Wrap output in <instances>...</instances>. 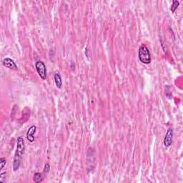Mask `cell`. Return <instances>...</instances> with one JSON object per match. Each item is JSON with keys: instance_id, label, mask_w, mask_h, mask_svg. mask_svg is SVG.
I'll list each match as a JSON object with an SVG mask.
<instances>
[{"instance_id": "1", "label": "cell", "mask_w": 183, "mask_h": 183, "mask_svg": "<svg viewBox=\"0 0 183 183\" xmlns=\"http://www.w3.org/2000/svg\"><path fill=\"white\" fill-rule=\"evenodd\" d=\"M138 57L139 61L144 65H149L152 62L150 50L144 44H142L139 46L138 50Z\"/></svg>"}, {"instance_id": "2", "label": "cell", "mask_w": 183, "mask_h": 183, "mask_svg": "<svg viewBox=\"0 0 183 183\" xmlns=\"http://www.w3.org/2000/svg\"><path fill=\"white\" fill-rule=\"evenodd\" d=\"M35 68L42 80H44L46 78V67L45 64L41 60H38L35 63Z\"/></svg>"}, {"instance_id": "3", "label": "cell", "mask_w": 183, "mask_h": 183, "mask_svg": "<svg viewBox=\"0 0 183 183\" xmlns=\"http://www.w3.org/2000/svg\"><path fill=\"white\" fill-rule=\"evenodd\" d=\"M25 152V140L22 137H19L17 140V150H16L15 155L22 157Z\"/></svg>"}, {"instance_id": "4", "label": "cell", "mask_w": 183, "mask_h": 183, "mask_svg": "<svg viewBox=\"0 0 183 183\" xmlns=\"http://www.w3.org/2000/svg\"><path fill=\"white\" fill-rule=\"evenodd\" d=\"M173 139V130L172 128L170 127L167 131L166 134H165V139H164V145L166 147H169L172 143Z\"/></svg>"}, {"instance_id": "5", "label": "cell", "mask_w": 183, "mask_h": 183, "mask_svg": "<svg viewBox=\"0 0 183 183\" xmlns=\"http://www.w3.org/2000/svg\"><path fill=\"white\" fill-rule=\"evenodd\" d=\"M2 63L4 67H7V68H9V69H11V70H16L18 69V67H17V65H16L15 62H14L13 59L9 58V57H7V58L3 59Z\"/></svg>"}, {"instance_id": "6", "label": "cell", "mask_w": 183, "mask_h": 183, "mask_svg": "<svg viewBox=\"0 0 183 183\" xmlns=\"http://www.w3.org/2000/svg\"><path fill=\"white\" fill-rule=\"evenodd\" d=\"M37 131V127L35 125H32L28 129L27 132V139L30 141V142H33L34 141V134Z\"/></svg>"}, {"instance_id": "7", "label": "cell", "mask_w": 183, "mask_h": 183, "mask_svg": "<svg viewBox=\"0 0 183 183\" xmlns=\"http://www.w3.org/2000/svg\"><path fill=\"white\" fill-rule=\"evenodd\" d=\"M54 83L56 87L59 89H61L62 86V80L60 73L59 72H56L54 74Z\"/></svg>"}, {"instance_id": "8", "label": "cell", "mask_w": 183, "mask_h": 183, "mask_svg": "<svg viewBox=\"0 0 183 183\" xmlns=\"http://www.w3.org/2000/svg\"><path fill=\"white\" fill-rule=\"evenodd\" d=\"M20 162H21V157L18 156L17 155H14V163H13V170L14 171H17L19 169L20 165Z\"/></svg>"}, {"instance_id": "9", "label": "cell", "mask_w": 183, "mask_h": 183, "mask_svg": "<svg viewBox=\"0 0 183 183\" xmlns=\"http://www.w3.org/2000/svg\"><path fill=\"white\" fill-rule=\"evenodd\" d=\"M33 180L34 181V182H36V183H39V182H42L43 181L42 175L39 172H36L34 175Z\"/></svg>"}, {"instance_id": "10", "label": "cell", "mask_w": 183, "mask_h": 183, "mask_svg": "<svg viewBox=\"0 0 183 183\" xmlns=\"http://www.w3.org/2000/svg\"><path fill=\"white\" fill-rule=\"evenodd\" d=\"M179 2L178 1H176V0H175V1H172V4L171 6V8H170V9H171L172 12H175V10L177 9L178 6H179Z\"/></svg>"}, {"instance_id": "11", "label": "cell", "mask_w": 183, "mask_h": 183, "mask_svg": "<svg viewBox=\"0 0 183 183\" xmlns=\"http://www.w3.org/2000/svg\"><path fill=\"white\" fill-rule=\"evenodd\" d=\"M6 163H7V160H6L5 158H1L0 160V170H2L3 168H4V166L6 165Z\"/></svg>"}, {"instance_id": "12", "label": "cell", "mask_w": 183, "mask_h": 183, "mask_svg": "<svg viewBox=\"0 0 183 183\" xmlns=\"http://www.w3.org/2000/svg\"><path fill=\"white\" fill-rule=\"evenodd\" d=\"M49 170H50V165H49V163H46L44 168V173L49 172Z\"/></svg>"}, {"instance_id": "13", "label": "cell", "mask_w": 183, "mask_h": 183, "mask_svg": "<svg viewBox=\"0 0 183 183\" xmlns=\"http://www.w3.org/2000/svg\"><path fill=\"white\" fill-rule=\"evenodd\" d=\"M4 179H6V172H1V175H0V181L1 182H5Z\"/></svg>"}]
</instances>
